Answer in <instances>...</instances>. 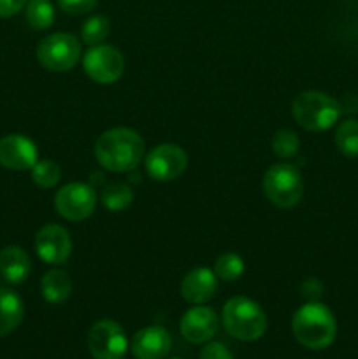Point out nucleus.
Here are the masks:
<instances>
[{"mask_svg":"<svg viewBox=\"0 0 358 359\" xmlns=\"http://www.w3.org/2000/svg\"><path fill=\"white\" fill-rule=\"evenodd\" d=\"M144 140L132 128H111L95 142V158L109 172L123 174L135 170L144 158Z\"/></svg>","mask_w":358,"mask_h":359,"instance_id":"nucleus-1","label":"nucleus"},{"mask_svg":"<svg viewBox=\"0 0 358 359\" xmlns=\"http://www.w3.org/2000/svg\"><path fill=\"white\" fill-rule=\"evenodd\" d=\"M291 332L295 340L305 349H326L336 340L337 321L326 305L319 302H307L295 312L291 319Z\"/></svg>","mask_w":358,"mask_h":359,"instance_id":"nucleus-2","label":"nucleus"},{"mask_svg":"<svg viewBox=\"0 0 358 359\" xmlns=\"http://www.w3.org/2000/svg\"><path fill=\"white\" fill-rule=\"evenodd\" d=\"M221 321L228 335L242 342H255L267 332L265 312L248 297L230 298L223 307Z\"/></svg>","mask_w":358,"mask_h":359,"instance_id":"nucleus-3","label":"nucleus"},{"mask_svg":"<svg viewBox=\"0 0 358 359\" xmlns=\"http://www.w3.org/2000/svg\"><path fill=\"white\" fill-rule=\"evenodd\" d=\"M340 112L343 107L339 102L318 90L302 91L291 104L295 121L309 132H325L332 128L340 118Z\"/></svg>","mask_w":358,"mask_h":359,"instance_id":"nucleus-4","label":"nucleus"},{"mask_svg":"<svg viewBox=\"0 0 358 359\" xmlns=\"http://www.w3.org/2000/svg\"><path fill=\"white\" fill-rule=\"evenodd\" d=\"M262 188L269 202L279 209H291L304 195V181L298 168L291 163H276L265 172Z\"/></svg>","mask_w":358,"mask_h":359,"instance_id":"nucleus-5","label":"nucleus"},{"mask_svg":"<svg viewBox=\"0 0 358 359\" xmlns=\"http://www.w3.org/2000/svg\"><path fill=\"white\" fill-rule=\"evenodd\" d=\"M37 60L46 70L69 72L81 60V42L72 34L48 35L37 44Z\"/></svg>","mask_w":358,"mask_h":359,"instance_id":"nucleus-6","label":"nucleus"},{"mask_svg":"<svg viewBox=\"0 0 358 359\" xmlns=\"http://www.w3.org/2000/svg\"><path fill=\"white\" fill-rule=\"evenodd\" d=\"M126 349L125 330L112 319H100L88 332V351L93 359H123Z\"/></svg>","mask_w":358,"mask_h":359,"instance_id":"nucleus-7","label":"nucleus"},{"mask_svg":"<svg viewBox=\"0 0 358 359\" xmlns=\"http://www.w3.org/2000/svg\"><path fill=\"white\" fill-rule=\"evenodd\" d=\"M86 76L98 84H112L125 72V58L121 53L109 44L91 46L83 56Z\"/></svg>","mask_w":358,"mask_h":359,"instance_id":"nucleus-8","label":"nucleus"},{"mask_svg":"<svg viewBox=\"0 0 358 359\" xmlns=\"http://www.w3.org/2000/svg\"><path fill=\"white\" fill-rule=\"evenodd\" d=\"M97 205V193L86 182H69L55 195V207L65 219L79 223L93 214Z\"/></svg>","mask_w":358,"mask_h":359,"instance_id":"nucleus-9","label":"nucleus"},{"mask_svg":"<svg viewBox=\"0 0 358 359\" xmlns=\"http://www.w3.org/2000/svg\"><path fill=\"white\" fill-rule=\"evenodd\" d=\"M188 167V154L175 144H160L146 156V172L158 182H171L178 179Z\"/></svg>","mask_w":358,"mask_h":359,"instance_id":"nucleus-10","label":"nucleus"},{"mask_svg":"<svg viewBox=\"0 0 358 359\" xmlns=\"http://www.w3.org/2000/svg\"><path fill=\"white\" fill-rule=\"evenodd\" d=\"M35 251L48 265H63L72 252L69 231L60 224H46L35 235Z\"/></svg>","mask_w":358,"mask_h":359,"instance_id":"nucleus-11","label":"nucleus"},{"mask_svg":"<svg viewBox=\"0 0 358 359\" xmlns=\"http://www.w3.org/2000/svg\"><path fill=\"white\" fill-rule=\"evenodd\" d=\"M179 330L186 342L207 344L216 337L220 330V318L211 307L197 305L185 312L179 323Z\"/></svg>","mask_w":358,"mask_h":359,"instance_id":"nucleus-12","label":"nucleus"},{"mask_svg":"<svg viewBox=\"0 0 358 359\" xmlns=\"http://www.w3.org/2000/svg\"><path fill=\"white\" fill-rule=\"evenodd\" d=\"M37 147L28 137L6 135L0 139V165L9 170H32L37 163Z\"/></svg>","mask_w":358,"mask_h":359,"instance_id":"nucleus-13","label":"nucleus"},{"mask_svg":"<svg viewBox=\"0 0 358 359\" xmlns=\"http://www.w3.org/2000/svg\"><path fill=\"white\" fill-rule=\"evenodd\" d=\"M172 339L161 326H146L133 335L130 349L137 359H164L171 353Z\"/></svg>","mask_w":358,"mask_h":359,"instance_id":"nucleus-14","label":"nucleus"},{"mask_svg":"<svg viewBox=\"0 0 358 359\" xmlns=\"http://www.w3.org/2000/svg\"><path fill=\"white\" fill-rule=\"evenodd\" d=\"M218 290V277L214 270L200 266L186 273L181 280V294L188 304L204 305L214 297Z\"/></svg>","mask_w":358,"mask_h":359,"instance_id":"nucleus-15","label":"nucleus"},{"mask_svg":"<svg viewBox=\"0 0 358 359\" xmlns=\"http://www.w3.org/2000/svg\"><path fill=\"white\" fill-rule=\"evenodd\" d=\"M30 256L20 245H7L0 251V276L9 284H21L30 277Z\"/></svg>","mask_w":358,"mask_h":359,"instance_id":"nucleus-16","label":"nucleus"},{"mask_svg":"<svg viewBox=\"0 0 358 359\" xmlns=\"http://www.w3.org/2000/svg\"><path fill=\"white\" fill-rule=\"evenodd\" d=\"M25 318L23 300L18 293L0 287V337L13 333Z\"/></svg>","mask_w":358,"mask_h":359,"instance_id":"nucleus-17","label":"nucleus"},{"mask_svg":"<svg viewBox=\"0 0 358 359\" xmlns=\"http://www.w3.org/2000/svg\"><path fill=\"white\" fill-rule=\"evenodd\" d=\"M41 291L48 304H63L69 300L70 293H72V280H70L69 273L63 270H49L42 277Z\"/></svg>","mask_w":358,"mask_h":359,"instance_id":"nucleus-18","label":"nucleus"},{"mask_svg":"<svg viewBox=\"0 0 358 359\" xmlns=\"http://www.w3.org/2000/svg\"><path fill=\"white\" fill-rule=\"evenodd\" d=\"M133 202V191L126 182L112 181L102 189V203L111 212L126 210Z\"/></svg>","mask_w":358,"mask_h":359,"instance_id":"nucleus-19","label":"nucleus"},{"mask_svg":"<svg viewBox=\"0 0 358 359\" xmlns=\"http://www.w3.org/2000/svg\"><path fill=\"white\" fill-rule=\"evenodd\" d=\"M25 18L34 30H48L55 21V7L51 0H28Z\"/></svg>","mask_w":358,"mask_h":359,"instance_id":"nucleus-20","label":"nucleus"},{"mask_svg":"<svg viewBox=\"0 0 358 359\" xmlns=\"http://www.w3.org/2000/svg\"><path fill=\"white\" fill-rule=\"evenodd\" d=\"M336 146L340 154L358 158V119H346L336 130Z\"/></svg>","mask_w":358,"mask_h":359,"instance_id":"nucleus-21","label":"nucleus"},{"mask_svg":"<svg viewBox=\"0 0 358 359\" xmlns=\"http://www.w3.org/2000/svg\"><path fill=\"white\" fill-rule=\"evenodd\" d=\"M109 32H111L109 18L102 16V14H95V16L88 18L84 21L83 28H81V39H83L84 44L98 46L107 39Z\"/></svg>","mask_w":358,"mask_h":359,"instance_id":"nucleus-22","label":"nucleus"},{"mask_svg":"<svg viewBox=\"0 0 358 359\" xmlns=\"http://www.w3.org/2000/svg\"><path fill=\"white\" fill-rule=\"evenodd\" d=\"M214 273L225 283H234L244 273V262L235 252H223L214 263Z\"/></svg>","mask_w":358,"mask_h":359,"instance_id":"nucleus-23","label":"nucleus"},{"mask_svg":"<svg viewBox=\"0 0 358 359\" xmlns=\"http://www.w3.org/2000/svg\"><path fill=\"white\" fill-rule=\"evenodd\" d=\"M60 179H62V168L53 160H41L32 168V181L42 189L53 188L58 184Z\"/></svg>","mask_w":358,"mask_h":359,"instance_id":"nucleus-24","label":"nucleus"},{"mask_svg":"<svg viewBox=\"0 0 358 359\" xmlns=\"http://www.w3.org/2000/svg\"><path fill=\"white\" fill-rule=\"evenodd\" d=\"M298 147H300V140L298 135L290 128H281L274 133L272 137V151L276 156L283 158H291L297 154Z\"/></svg>","mask_w":358,"mask_h":359,"instance_id":"nucleus-25","label":"nucleus"},{"mask_svg":"<svg viewBox=\"0 0 358 359\" xmlns=\"http://www.w3.org/2000/svg\"><path fill=\"white\" fill-rule=\"evenodd\" d=\"M58 7L63 13L70 14V16H79V14H86L97 7L98 0H56Z\"/></svg>","mask_w":358,"mask_h":359,"instance_id":"nucleus-26","label":"nucleus"},{"mask_svg":"<svg viewBox=\"0 0 358 359\" xmlns=\"http://www.w3.org/2000/svg\"><path fill=\"white\" fill-rule=\"evenodd\" d=\"M199 359H234L228 347L221 342H207L200 351Z\"/></svg>","mask_w":358,"mask_h":359,"instance_id":"nucleus-27","label":"nucleus"},{"mask_svg":"<svg viewBox=\"0 0 358 359\" xmlns=\"http://www.w3.org/2000/svg\"><path fill=\"white\" fill-rule=\"evenodd\" d=\"M28 0H0V18H11L20 13Z\"/></svg>","mask_w":358,"mask_h":359,"instance_id":"nucleus-28","label":"nucleus"},{"mask_svg":"<svg viewBox=\"0 0 358 359\" xmlns=\"http://www.w3.org/2000/svg\"><path fill=\"white\" fill-rule=\"evenodd\" d=\"M171 359H181V358H171Z\"/></svg>","mask_w":358,"mask_h":359,"instance_id":"nucleus-29","label":"nucleus"}]
</instances>
